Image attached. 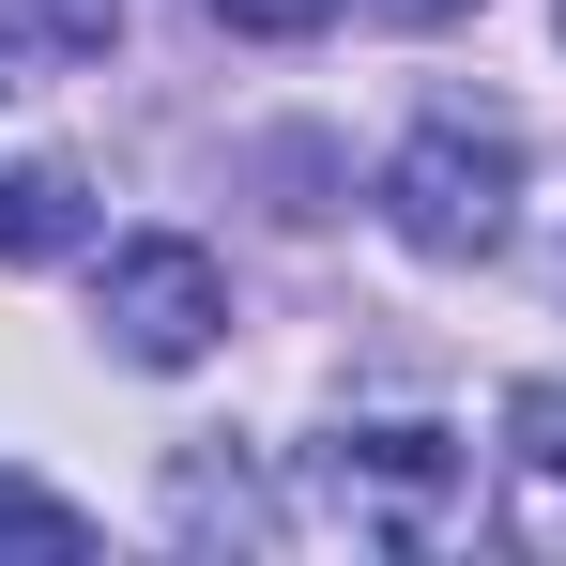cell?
I'll return each instance as SVG.
<instances>
[{"instance_id": "obj_1", "label": "cell", "mask_w": 566, "mask_h": 566, "mask_svg": "<svg viewBox=\"0 0 566 566\" xmlns=\"http://www.w3.org/2000/svg\"><path fill=\"white\" fill-rule=\"evenodd\" d=\"M306 521H337L353 552H444L474 521V460L460 429H337V444H306Z\"/></svg>"}, {"instance_id": "obj_2", "label": "cell", "mask_w": 566, "mask_h": 566, "mask_svg": "<svg viewBox=\"0 0 566 566\" xmlns=\"http://www.w3.org/2000/svg\"><path fill=\"white\" fill-rule=\"evenodd\" d=\"M505 214H521V138H490V123H413L382 154V230L413 261H490Z\"/></svg>"}, {"instance_id": "obj_3", "label": "cell", "mask_w": 566, "mask_h": 566, "mask_svg": "<svg viewBox=\"0 0 566 566\" xmlns=\"http://www.w3.org/2000/svg\"><path fill=\"white\" fill-rule=\"evenodd\" d=\"M93 322H107L123 368H199L230 337V276H214V245H185V230H138V245H107Z\"/></svg>"}, {"instance_id": "obj_4", "label": "cell", "mask_w": 566, "mask_h": 566, "mask_svg": "<svg viewBox=\"0 0 566 566\" xmlns=\"http://www.w3.org/2000/svg\"><path fill=\"white\" fill-rule=\"evenodd\" d=\"M93 245V169L46 138H0V261H77Z\"/></svg>"}, {"instance_id": "obj_5", "label": "cell", "mask_w": 566, "mask_h": 566, "mask_svg": "<svg viewBox=\"0 0 566 566\" xmlns=\"http://www.w3.org/2000/svg\"><path fill=\"white\" fill-rule=\"evenodd\" d=\"M505 536L566 566V382H521L505 398Z\"/></svg>"}, {"instance_id": "obj_6", "label": "cell", "mask_w": 566, "mask_h": 566, "mask_svg": "<svg viewBox=\"0 0 566 566\" xmlns=\"http://www.w3.org/2000/svg\"><path fill=\"white\" fill-rule=\"evenodd\" d=\"M107 46H123V0H0L15 77H62V62H107Z\"/></svg>"}, {"instance_id": "obj_7", "label": "cell", "mask_w": 566, "mask_h": 566, "mask_svg": "<svg viewBox=\"0 0 566 566\" xmlns=\"http://www.w3.org/2000/svg\"><path fill=\"white\" fill-rule=\"evenodd\" d=\"M169 521H185V536H276V505H261L245 474H214V460L169 474Z\"/></svg>"}, {"instance_id": "obj_8", "label": "cell", "mask_w": 566, "mask_h": 566, "mask_svg": "<svg viewBox=\"0 0 566 566\" xmlns=\"http://www.w3.org/2000/svg\"><path fill=\"white\" fill-rule=\"evenodd\" d=\"M0 552H93V505H62V490L0 474Z\"/></svg>"}, {"instance_id": "obj_9", "label": "cell", "mask_w": 566, "mask_h": 566, "mask_svg": "<svg viewBox=\"0 0 566 566\" xmlns=\"http://www.w3.org/2000/svg\"><path fill=\"white\" fill-rule=\"evenodd\" d=\"M214 15H230V31H276V46H291V31H322L337 0H214Z\"/></svg>"}, {"instance_id": "obj_10", "label": "cell", "mask_w": 566, "mask_h": 566, "mask_svg": "<svg viewBox=\"0 0 566 566\" xmlns=\"http://www.w3.org/2000/svg\"><path fill=\"white\" fill-rule=\"evenodd\" d=\"M398 15H460V0H398Z\"/></svg>"}]
</instances>
